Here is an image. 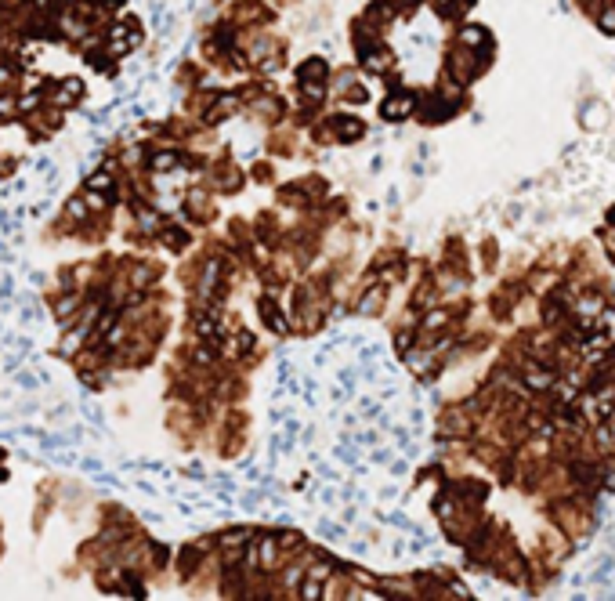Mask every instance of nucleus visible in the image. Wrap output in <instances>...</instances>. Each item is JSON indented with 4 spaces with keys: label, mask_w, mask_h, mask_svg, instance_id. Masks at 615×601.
Listing matches in <instances>:
<instances>
[{
    "label": "nucleus",
    "mask_w": 615,
    "mask_h": 601,
    "mask_svg": "<svg viewBox=\"0 0 615 601\" xmlns=\"http://www.w3.org/2000/svg\"><path fill=\"white\" fill-rule=\"evenodd\" d=\"M409 106H413L409 98H388V109H384V112H388V116H405Z\"/></svg>",
    "instance_id": "1"
},
{
    "label": "nucleus",
    "mask_w": 615,
    "mask_h": 601,
    "mask_svg": "<svg viewBox=\"0 0 615 601\" xmlns=\"http://www.w3.org/2000/svg\"><path fill=\"white\" fill-rule=\"evenodd\" d=\"M449 4H453V0H434V8H449Z\"/></svg>",
    "instance_id": "2"
}]
</instances>
